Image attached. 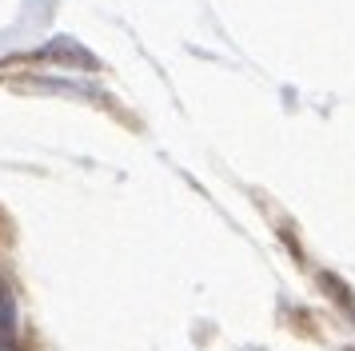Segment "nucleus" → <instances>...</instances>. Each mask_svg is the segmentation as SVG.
Listing matches in <instances>:
<instances>
[{
    "mask_svg": "<svg viewBox=\"0 0 355 351\" xmlns=\"http://www.w3.org/2000/svg\"><path fill=\"white\" fill-rule=\"evenodd\" d=\"M0 351H17V303L0 280Z\"/></svg>",
    "mask_w": 355,
    "mask_h": 351,
    "instance_id": "nucleus-1",
    "label": "nucleus"
}]
</instances>
